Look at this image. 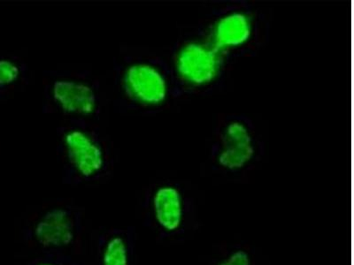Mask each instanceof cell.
<instances>
[{"mask_svg": "<svg viewBox=\"0 0 354 265\" xmlns=\"http://www.w3.org/2000/svg\"><path fill=\"white\" fill-rule=\"evenodd\" d=\"M155 223L167 235L185 231L192 216L188 215L185 197L179 188L173 185H163L154 191L151 197Z\"/></svg>", "mask_w": 354, "mask_h": 265, "instance_id": "4", "label": "cell"}, {"mask_svg": "<svg viewBox=\"0 0 354 265\" xmlns=\"http://www.w3.org/2000/svg\"><path fill=\"white\" fill-rule=\"evenodd\" d=\"M122 85L126 96L144 106H159L169 95V84L157 66L145 62L133 63L123 72Z\"/></svg>", "mask_w": 354, "mask_h": 265, "instance_id": "2", "label": "cell"}, {"mask_svg": "<svg viewBox=\"0 0 354 265\" xmlns=\"http://www.w3.org/2000/svg\"><path fill=\"white\" fill-rule=\"evenodd\" d=\"M21 74V68L17 61L8 57H0V90L17 84Z\"/></svg>", "mask_w": 354, "mask_h": 265, "instance_id": "11", "label": "cell"}, {"mask_svg": "<svg viewBox=\"0 0 354 265\" xmlns=\"http://www.w3.org/2000/svg\"><path fill=\"white\" fill-rule=\"evenodd\" d=\"M209 42H189L177 52L175 66L183 83L205 86L216 80L223 68L224 55Z\"/></svg>", "mask_w": 354, "mask_h": 265, "instance_id": "1", "label": "cell"}, {"mask_svg": "<svg viewBox=\"0 0 354 265\" xmlns=\"http://www.w3.org/2000/svg\"><path fill=\"white\" fill-rule=\"evenodd\" d=\"M34 235L44 248L68 247L75 239V226L71 214L62 208L47 211L35 226Z\"/></svg>", "mask_w": 354, "mask_h": 265, "instance_id": "7", "label": "cell"}, {"mask_svg": "<svg viewBox=\"0 0 354 265\" xmlns=\"http://www.w3.org/2000/svg\"><path fill=\"white\" fill-rule=\"evenodd\" d=\"M39 265H55V264H41Z\"/></svg>", "mask_w": 354, "mask_h": 265, "instance_id": "12", "label": "cell"}, {"mask_svg": "<svg viewBox=\"0 0 354 265\" xmlns=\"http://www.w3.org/2000/svg\"><path fill=\"white\" fill-rule=\"evenodd\" d=\"M212 265H256L254 253L243 246L236 245L221 252Z\"/></svg>", "mask_w": 354, "mask_h": 265, "instance_id": "10", "label": "cell"}, {"mask_svg": "<svg viewBox=\"0 0 354 265\" xmlns=\"http://www.w3.org/2000/svg\"><path fill=\"white\" fill-rule=\"evenodd\" d=\"M252 33V18L243 12H232L214 24L207 42L224 52L248 43Z\"/></svg>", "mask_w": 354, "mask_h": 265, "instance_id": "8", "label": "cell"}, {"mask_svg": "<svg viewBox=\"0 0 354 265\" xmlns=\"http://www.w3.org/2000/svg\"><path fill=\"white\" fill-rule=\"evenodd\" d=\"M217 163L221 168L236 172L245 168L254 159L255 148L251 132L241 121L230 122L224 128Z\"/></svg>", "mask_w": 354, "mask_h": 265, "instance_id": "5", "label": "cell"}, {"mask_svg": "<svg viewBox=\"0 0 354 265\" xmlns=\"http://www.w3.org/2000/svg\"><path fill=\"white\" fill-rule=\"evenodd\" d=\"M63 144L73 168L84 178H91L102 171L105 154L101 145L87 132L71 129L66 132Z\"/></svg>", "mask_w": 354, "mask_h": 265, "instance_id": "3", "label": "cell"}, {"mask_svg": "<svg viewBox=\"0 0 354 265\" xmlns=\"http://www.w3.org/2000/svg\"><path fill=\"white\" fill-rule=\"evenodd\" d=\"M103 265H129V251L125 239L115 236L107 242L102 255Z\"/></svg>", "mask_w": 354, "mask_h": 265, "instance_id": "9", "label": "cell"}, {"mask_svg": "<svg viewBox=\"0 0 354 265\" xmlns=\"http://www.w3.org/2000/svg\"><path fill=\"white\" fill-rule=\"evenodd\" d=\"M50 94L56 105L68 115L90 116L97 110V94L85 81L59 79L53 83Z\"/></svg>", "mask_w": 354, "mask_h": 265, "instance_id": "6", "label": "cell"}]
</instances>
